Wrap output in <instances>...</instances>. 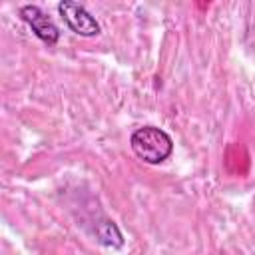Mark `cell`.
I'll list each match as a JSON object with an SVG mask.
<instances>
[{"label":"cell","mask_w":255,"mask_h":255,"mask_svg":"<svg viewBox=\"0 0 255 255\" xmlns=\"http://www.w3.org/2000/svg\"><path fill=\"white\" fill-rule=\"evenodd\" d=\"M131 149L133 153L151 165H157L161 161H165L171 151H173V141L169 137V133H165L163 129L155 128V126H143L137 128L131 137H129Z\"/></svg>","instance_id":"1"},{"label":"cell","mask_w":255,"mask_h":255,"mask_svg":"<svg viewBox=\"0 0 255 255\" xmlns=\"http://www.w3.org/2000/svg\"><path fill=\"white\" fill-rule=\"evenodd\" d=\"M20 16L22 20L32 28V32L46 44H56L60 38V30L54 24V20L36 4H26L20 8Z\"/></svg>","instance_id":"3"},{"label":"cell","mask_w":255,"mask_h":255,"mask_svg":"<svg viewBox=\"0 0 255 255\" xmlns=\"http://www.w3.org/2000/svg\"><path fill=\"white\" fill-rule=\"evenodd\" d=\"M58 12L60 16L64 18V22L68 24V28L72 32H76L78 36H84V38H92V36H98L102 32L98 20L86 10L84 4L80 2H74V0H62L58 4Z\"/></svg>","instance_id":"2"},{"label":"cell","mask_w":255,"mask_h":255,"mask_svg":"<svg viewBox=\"0 0 255 255\" xmlns=\"http://www.w3.org/2000/svg\"><path fill=\"white\" fill-rule=\"evenodd\" d=\"M96 237L102 245L106 247H114V249H120L124 245V239H122V233L118 229V225L110 219H104L96 225Z\"/></svg>","instance_id":"4"}]
</instances>
